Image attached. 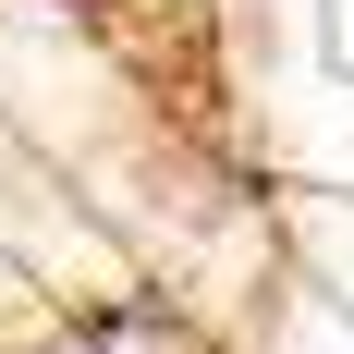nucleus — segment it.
<instances>
[{
  "instance_id": "f257e3e1",
  "label": "nucleus",
  "mask_w": 354,
  "mask_h": 354,
  "mask_svg": "<svg viewBox=\"0 0 354 354\" xmlns=\"http://www.w3.org/2000/svg\"><path fill=\"white\" fill-rule=\"evenodd\" d=\"M62 354H171V330L147 318V306H110V318H86Z\"/></svg>"
}]
</instances>
